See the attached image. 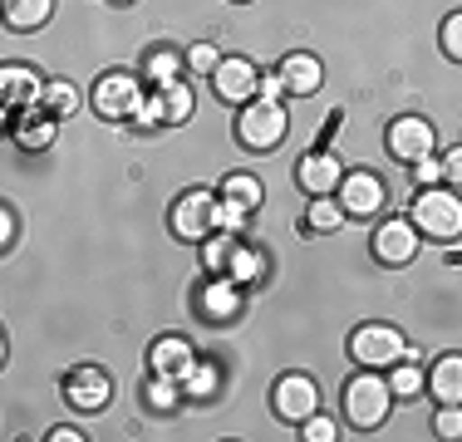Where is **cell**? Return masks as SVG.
I'll list each match as a JSON object with an SVG mask.
<instances>
[{
    "label": "cell",
    "instance_id": "31",
    "mask_svg": "<svg viewBox=\"0 0 462 442\" xmlns=\"http://www.w3.org/2000/svg\"><path fill=\"white\" fill-rule=\"evenodd\" d=\"M339 221H345V207H339V197H315L310 212H305V226H310V231H335Z\"/></svg>",
    "mask_w": 462,
    "mask_h": 442
},
{
    "label": "cell",
    "instance_id": "29",
    "mask_svg": "<svg viewBox=\"0 0 462 442\" xmlns=\"http://www.w3.org/2000/svg\"><path fill=\"white\" fill-rule=\"evenodd\" d=\"M74 108H79V88H74L69 79H50L45 84V114L50 118H69Z\"/></svg>",
    "mask_w": 462,
    "mask_h": 442
},
{
    "label": "cell",
    "instance_id": "26",
    "mask_svg": "<svg viewBox=\"0 0 462 442\" xmlns=\"http://www.w3.org/2000/svg\"><path fill=\"white\" fill-rule=\"evenodd\" d=\"M148 408L152 413H178V403L187 398V389H182V379H168V373H152V383H148Z\"/></svg>",
    "mask_w": 462,
    "mask_h": 442
},
{
    "label": "cell",
    "instance_id": "28",
    "mask_svg": "<svg viewBox=\"0 0 462 442\" xmlns=\"http://www.w3.org/2000/svg\"><path fill=\"white\" fill-rule=\"evenodd\" d=\"M158 94H162V108H168V124H187V118H192L197 98H192V84H187V79L158 88Z\"/></svg>",
    "mask_w": 462,
    "mask_h": 442
},
{
    "label": "cell",
    "instance_id": "42",
    "mask_svg": "<svg viewBox=\"0 0 462 442\" xmlns=\"http://www.w3.org/2000/svg\"><path fill=\"white\" fill-rule=\"evenodd\" d=\"M114 5H128V0H114Z\"/></svg>",
    "mask_w": 462,
    "mask_h": 442
},
{
    "label": "cell",
    "instance_id": "43",
    "mask_svg": "<svg viewBox=\"0 0 462 442\" xmlns=\"http://www.w3.org/2000/svg\"><path fill=\"white\" fill-rule=\"evenodd\" d=\"M236 5H246V0H236Z\"/></svg>",
    "mask_w": 462,
    "mask_h": 442
},
{
    "label": "cell",
    "instance_id": "10",
    "mask_svg": "<svg viewBox=\"0 0 462 442\" xmlns=\"http://www.w3.org/2000/svg\"><path fill=\"white\" fill-rule=\"evenodd\" d=\"M438 148V128L428 124V118H418V114H403V118H393L389 124V152L399 162H413L418 158H428V152Z\"/></svg>",
    "mask_w": 462,
    "mask_h": 442
},
{
    "label": "cell",
    "instance_id": "22",
    "mask_svg": "<svg viewBox=\"0 0 462 442\" xmlns=\"http://www.w3.org/2000/svg\"><path fill=\"white\" fill-rule=\"evenodd\" d=\"M10 30H40L54 15V0H0Z\"/></svg>",
    "mask_w": 462,
    "mask_h": 442
},
{
    "label": "cell",
    "instance_id": "13",
    "mask_svg": "<svg viewBox=\"0 0 462 442\" xmlns=\"http://www.w3.org/2000/svg\"><path fill=\"white\" fill-rule=\"evenodd\" d=\"M64 398H69L74 408H84V413H98V408H108V398H114V379H108L104 369H94V364H79V369L64 373Z\"/></svg>",
    "mask_w": 462,
    "mask_h": 442
},
{
    "label": "cell",
    "instance_id": "11",
    "mask_svg": "<svg viewBox=\"0 0 462 442\" xmlns=\"http://www.w3.org/2000/svg\"><path fill=\"white\" fill-rule=\"evenodd\" d=\"M418 241L423 236H418V226L409 216H389L379 231H374L369 246H374V261L379 265H409L418 256Z\"/></svg>",
    "mask_w": 462,
    "mask_h": 442
},
{
    "label": "cell",
    "instance_id": "7",
    "mask_svg": "<svg viewBox=\"0 0 462 442\" xmlns=\"http://www.w3.org/2000/svg\"><path fill=\"white\" fill-rule=\"evenodd\" d=\"M217 192H207V187H187V192L172 202V236L182 241H207L217 231Z\"/></svg>",
    "mask_w": 462,
    "mask_h": 442
},
{
    "label": "cell",
    "instance_id": "12",
    "mask_svg": "<svg viewBox=\"0 0 462 442\" xmlns=\"http://www.w3.org/2000/svg\"><path fill=\"white\" fill-rule=\"evenodd\" d=\"M295 182H300V192H310V197H335L339 182H345V162H339L329 148H315V152H305V158L295 162Z\"/></svg>",
    "mask_w": 462,
    "mask_h": 442
},
{
    "label": "cell",
    "instance_id": "18",
    "mask_svg": "<svg viewBox=\"0 0 462 442\" xmlns=\"http://www.w3.org/2000/svg\"><path fill=\"white\" fill-rule=\"evenodd\" d=\"M54 133H60V118H50L45 108H35V114H20L15 124H10V138H15V148H25V152L54 148Z\"/></svg>",
    "mask_w": 462,
    "mask_h": 442
},
{
    "label": "cell",
    "instance_id": "32",
    "mask_svg": "<svg viewBox=\"0 0 462 442\" xmlns=\"http://www.w3.org/2000/svg\"><path fill=\"white\" fill-rule=\"evenodd\" d=\"M433 433L443 437V442H457V437H462V403H438Z\"/></svg>",
    "mask_w": 462,
    "mask_h": 442
},
{
    "label": "cell",
    "instance_id": "14",
    "mask_svg": "<svg viewBox=\"0 0 462 442\" xmlns=\"http://www.w3.org/2000/svg\"><path fill=\"white\" fill-rule=\"evenodd\" d=\"M335 197H339V207H345V216H374V212H383L389 187H383L374 172L355 168V172H345V182H339Z\"/></svg>",
    "mask_w": 462,
    "mask_h": 442
},
{
    "label": "cell",
    "instance_id": "2",
    "mask_svg": "<svg viewBox=\"0 0 462 442\" xmlns=\"http://www.w3.org/2000/svg\"><path fill=\"white\" fill-rule=\"evenodd\" d=\"M393 408V389H389V373L379 369H365L345 383V418L355 428H383Z\"/></svg>",
    "mask_w": 462,
    "mask_h": 442
},
{
    "label": "cell",
    "instance_id": "8",
    "mask_svg": "<svg viewBox=\"0 0 462 442\" xmlns=\"http://www.w3.org/2000/svg\"><path fill=\"white\" fill-rule=\"evenodd\" d=\"M271 408H276V418H285V423L300 428L310 413H320V389H315L310 373H285V379H276Z\"/></svg>",
    "mask_w": 462,
    "mask_h": 442
},
{
    "label": "cell",
    "instance_id": "15",
    "mask_svg": "<svg viewBox=\"0 0 462 442\" xmlns=\"http://www.w3.org/2000/svg\"><path fill=\"white\" fill-rule=\"evenodd\" d=\"M197 309H202L212 325H226V319L241 315V285L231 275H212V281L197 290Z\"/></svg>",
    "mask_w": 462,
    "mask_h": 442
},
{
    "label": "cell",
    "instance_id": "27",
    "mask_svg": "<svg viewBox=\"0 0 462 442\" xmlns=\"http://www.w3.org/2000/svg\"><path fill=\"white\" fill-rule=\"evenodd\" d=\"M217 383H222V369H217L212 359H197L192 369L182 373V389H187V398H212V393H217Z\"/></svg>",
    "mask_w": 462,
    "mask_h": 442
},
{
    "label": "cell",
    "instance_id": "16",
    "mask_svg": "<svg viewBox=\"0 0 462 442\" xmlns=\"http://www.w3.org/2000/svg\"><path fill=\"white\" fill-rule=\"evenodd\" d=\"M197 359H202V354H197L192 339H182V335H162V339H152V349H148L152 373H168V379H182Z\"/></svg>",
    "mask_w": 462,
    "mask_h": 442
},
{
    "label": "cell",
    "instance_id": "40",
    "mask_svg": "<svg viewBox=\"0 0 462 442\" xmlns=\"http://www.w3.org/2000/svg\"><path fill=\"white\" fill-rule=\"evenodd\" d=\"M443 172H448V182H453V187H462V143L453 152H443Z\"/></svg>",
    "mask_w": 462,
    "mask_h": 442
},
{
    "label": "cell",
    "instance_id": "17",
    "mask_svg": "<svg viewBox=\"0 0 462 442\" xmlns=\"http://www.w3.org/2000/svg\"><path fill=\"white\" fill-rule=\"evenodd\" d=\"M281 79H285V88L291 94H320V84H325V64L315 60L310 50H295V54H285L281 60Z\"/></svg>",
    "mask_w": 462,
    "mask_h": 442
},
{
    "label": "cell",
    "instance_id": "39",
    "mask_svg": "<svg viewBox=\"0 0 462 442\" xmlns=\"http://www.w3.org/2000/svg\"><path fill=\"white\" fill-rule=\"evenodd\" d=\"M15 231H20L15 207H0V246H15Z\"/></svg>",
    "mask_w": 462,
    "mask_h": 442
},
{
    "label": "cell",
    "instance_id": "30",
    "mask_svg": "<svg viewBox=\"0 0 462 442\" xmlns=\"http://www.w3.org/2000/svg\"><path fill=\"white\" fill-rule=\"evenodd\" d=\"M217 231H231V236H246V226H251V212L241 202H231V197L217 192Z\"/></svg>",
    "mask_w": 462,
    "mask_h": 442
},
{
    "label": "cell",
    "instance_id": "41",
    "mask_svg": "<svg viewBox=\"0 0 462 442\" xmlns=\"http://www.w3.org/2000/svg\"><path fill=\"white\" fill-rule=\"evenodd\" d=\"M45 437H50V442H84V433H79V428H69V423H64V428H50Z\"/></svg>",
    "mask_w": 462,
    "mask_h": 442
},
{
    "label": "cell",
    "instance_id": "20",
    "mask_svg": "<svg viewBox=\"0 0 462 442\" xmlns=\"http://www.w3.org/2000/svg\"><path fill=\"white\" fill-rule=\"evenodd\" d=\"M428 393L438 403H462V354H443V359L428 369Z\"/></svg>",
    "mask_w": 462,
    "mask_h": 442
},
{
    "label": "cell",
    "instance_id": "4",
    "mask_svg": "<svg viewBox=\"0 0 462 442\" xmlns=\"http://www.w3.org/2000/svg\"><path fill=\"white\" fill-rule=\"evenodd\" d=\"M403 354H409V339H403V329H393V325H359L355 335H349V359H355L359 369L389 373Z\"/></svg>",
    "mask_w": 462,
    "mask_h": 442
},
{
    "label": "cell",
    "instance_id": "34",
    "mask_svg": "<svg viewBox=\"0 0 462 442\" xmlns=\"http://www.w3.org/2000/svg\"><path fill=\"white\" fill-rule=\"evenodd\" d=\"M438 44H443L448 60L462 64V10H453V15L443 20V30H438Z\"/></svg>",
    "mask_w": 462,
    "mask_h": 442
},
{
    "label": "cell",
    "instance_id": "9",
    "mask_svg": "<svg viewBox=\"0 0 462 442\" xmlns=\"http://www.w3.org/2000/svg\"><path fill=\"white\" fill-rule=\"evenodd\" d=\"M261 84V69L246 60V54H222V64L212 69V94L222 104H251Z\"/></svg>",
    "mask_w": 462,
    "mask_h": 442
},
{
    "label": "cell",
    "instance_id": "33",
    "mask_svg": "<svg viewBox=\"0 0 462 442\" xmlns=\"http://www.w3.org/2000/svg\"><path fill=\"white\" fill-rule=\"evenodd\" d=\"M217 64H222V50H217V44H192V50H187V69L192 74H207V79H212V69Z\"/></svg>",
    "mask_w": 462,
    "mask_h": 442
},
{
    "label": "cell",
    "instance_id": "21",
    "mask_svg": "<svg viewBox=\"0 0 462 442\" xmlns=\"http://www.w3.org/2000/svg\"><path fill=\"white\" fill-rule=\"evenodd\" d=\"M389 389H393V398H418L423 393V349H409L399 364H393Z\"/></svg>",
    "mask_w": 462,
    "mask_h": 442
},
{
    "label": "cell",
    "instance_id": "19",
    "mask_svg": "<svg viewBox=\"0 0 462 442\" xmlns=\"http://www.w3.org/2000/svg\"><path fill=\"white\" fill-rule=\"evenodd\" d=\"M182 69H187V54L172 50V44H158V50H148V60H143V79H148L152 88L178 84Z\"/></svg>",
    "mask_w": 462,
    "mask_h": 442
},
{
    "label": "cell",
    "instance_id": "37",
    "mask_svg": "<svg viewBox=\"0 0 462 442\" xmlns=\"http://www.w3.org/2000/svg\"><path fill=\"white\" fill-rule=\"evenodd\" d=\"M300 437H305V442H335V437H339V428H335V418L310 413V418L300 423Z\"/></svg>",
    "mask_w": 462,
    "mask_h": 442
},
{
    "label": "cell",
    "instance_id": "24",
    "mask_svg": "<svg viewBox=\"0 0 462 442\" xmlns=\"http://www.w3.org/2000/svg\"><path fill=\"white\" fill-rule=\"evenodd\" d=\"M236 246H241V236H231V231H212V236L202 241V265H207V275H226L231 256H236Z\"/></svg>",
    "mask_w": 462,
    "mask_h": 442
},
{
    "label": "cell",
    "instance_id": "1",
    "mask_svg": "<svg viewBox=\"0 0 462 442\" xmlns=\"http://www.w3.org/2000/svg\"><path fill=\"white\" fill-rule=\"evenodd\" d=\"M409 221L418 226V236H428V241H443V246L457 241L462 236V197H457V187H418Z\"/></svg>",
    "mask_w": 462,
    "mask_h": 442
},
{
    "label": "cell",
    "instance_id": "35",
    "mask_svg": "<svg viewBox=\"0 0 462 442\" xmlns=\"http://www.w3.org/2000/svg\"><path fill=\"white\" fill-rule=\"evenodd\" d=\"M448 172H443V158L438 152H428V158L413 162V187H443Z\"/></svg>",
    "mask_w": 462,
    "mask_h": 442
},
{
    "label": "cell",
    "instance_id": "6",
    "mask_svg": "<svg viewBox=\"0 0 462 442\" xmlns=\"http://www.w3.org/2000/svg\"><path fill=\"white\" fill-rule=\"evenodd\" d=\"M45 74L30 69V64H5L0 69V98H5V124H15L20 114H35L45 108Z\"/></svg>",
    "mask_w": 462,
    "mask_h": 442
},
{
    "label": "cell",
    "instance_id": "38",
    "mask_svg": "<svg viewBox=\"0 0 462 442\" xmlns=\"http://www.w3.org/2000/svg\"><path fill=\"white\" fill-rule=\"evenodd\" d=\"M285 79H281V69H266L261 74V84H256V98H266V104H285Z\"/></svg>",
    "mask_w": 462,
    "mask_h": 442
},
{
    "label": "cell",
    "instance_id": "36",
    "mask_svg": "<svg viewBox=\"0 0 462 442\" xmlns=\"http://www.w3.org/2000/svg\"><path fill=\"white\" fill-rule=\"evenodd\" d=\"M134 124H138V128H158V124H168V108H162V94H158V88H152V94H143Z\"/></svg>",
    "mask_w": 462,
    "mask_h": 442
},
{
    "label": "cell",
    "instance_id": "25",
    "mask_svg": "<svg viewBox=\"0 0 462 442\" xmlns=\"http://www.w3.org/2000/svg\"><path fill=\"white\" fill-rule=\"evenodd\" d=\"M226 275L241 285V290H246V285H256L261 275H266V256H261L256 246H246V241H241L236 256H231V265H226Z\"/></svg>",
    "mask_w": 462,
    "mask_h": 442
},
{
    "label": "cell",
    "instance_id": "5",
    "mask_svg": "<svg viewBox=\"0 0 462 442\" xmlns=\"http://www.w3.org/2000/svg\"><path fill=\"white\" fill-rule=\"evenodd\" d=\"M89 98H94V114L98 118L124 124V118H134L138 104H143V79H138V74H128V69H108V74H98V79H94Z\"/></svg>",
    "mask_w": 462,
    "mask_h": 442
},
{
    "label": "cell",
    "instance_id": "3",
    "mask_svg": "<svg viewBox=\"0 0 462 442\" xmlns=\"http://www.w3.org/2000/svg\"><path fill=\"white\" fill-rule=\"evenodd\" d=\"M285 133H291V114H285V104H266V98H251V104H241L236 114V143L251 152H271L285 143Z\"/></svg>",
    "mask_w": 462,
    "mask_h": 442
},
{
    "label": "cell",
    "instance_id": "23",
    "mask_svg": "<svg viewBox=\"0 0 462 442\" xmlns=\"http://www.w3.org/2000/svg\"><path fill=\"white\" fill-rule=\"evenodd\" d=\"M222 197L241 202L246 212H256V207L266 202V187H261L256 172H226V177H222Z\"/></svg>",
    "mask_w": 462,
    "mask_h": 442
}]
</instances>
